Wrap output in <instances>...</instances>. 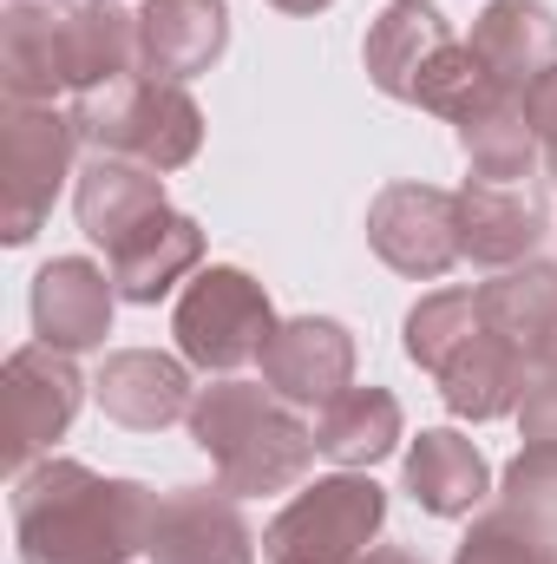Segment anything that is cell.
I'll use <instances>...</instances> for the list:
<instances>
[{
	"mask_svg": "<svg viewBox=\"0 0 557 564\" xmlns=\"http://www.w3.org/2000/svg\"><path fill=\"white\" fill-rule=\"evenodd\" d=\"M151 564H256V532L243 519V499L223 486H177L157 499Z\"/></svg>",
	"mask_w": 557,
	"mask_h": 564,
	"instance_id": "9c48e42d",
	"label": "cell"
},
{
	"mask_svg": "<svg viewBox=\"0 0 557 564\" xmlns=\"http://www.w3.org/2000/svg\"><path fill=\"white\" fill-rule=\"evenodd\" d=\"M112 289H119V302H164L177 282L190 276L197 263H204V230H197V217H184V210H157L144 230H132L112 257Z\"/></svg>",
	"mask_w": 557,
	"mask_h": 564,
	"instance_id": "ffe728a7",
	"label": "cell"
},
{
	"mask_svg": "<svg viewBox=\"0 0 557 564\" xmlns=\"http://www.w3.org/2000/svg\"><path fill=\"white\" fill-rule=\"evenodd\" d=\"M73 126L92 158H139L151 171H184L204 144V106L151 73H125L73 99Z\"/></svg>",
	"mask_w": 557,
	"mask_h": 564,
	"instance_id": "3957f363",
	"label": "cell"
},
{
	"mask_svg": "<svg viewBox=\"0 0 557 564\" xmlns=\"http://www.w3.org/2000/svg\"><path fill=\"white\" fill-rule=\"evenodd\" d=\"M230 46V0H144L139 7V73L151 79H197Z\"/></svg>",
	"mask_w": 557,
	"mask_h": 564,
	"instance_id": "9a60e30c",
	"label": "cell"
},
{
	"mask_svg": "<svg viewBox=\"0 0 557 564\" xmlns=\"http://www.w3.org/2000/svg\"><path fill=\"white\" fill-rule=\"evenodd\" d=\"M7 473L20 479L26 466L53 459V440H66V426L86 401V375L73 368L66 348H46V341H26L7 355Z\"/></svg>",
	"mask_w": 557,
	"mask_h": 564,
	"instance_id": "52a82bcc",
	"label": "cell"
},
{
	"mask_svg": "<svg viewBox=\"0 0 557 564\" xmlns=\"http://www.w3.org/2000/svg\"><path fill=\"white\" fill-rule=\"evenodd\" d=\"M505 499L525 506L532 519H545L557 532V446H525V453L505 466Z\"/></svg>",
	"mask_w": 557,
	"mask_h": 564,
	"instance_id": "83f0119b",
	"label": "cell"
},
{
	"mask_svg": "<svg viewBox=\"0 0 557 564\" xmlns=\"http://www.w3.org/2000/svg\"><path fill=\"white\" fill-rule=\"evenodd\" d=\"M452 197H459V257L479 263V270H518L551 237V204L532 184L466 177Z\"/></svg>",
	"mask_w": 557,
	"mask_h": 564,
	"instance_id": "30bf717a",
	"label": "cell"
},
{
	"mask_svg": "<svg viewBox=\"0 0 557 564\" xmlns=\"http://www.w3.org/2000/svg\"><path fill=\"white\" fill-rule=\"evenodd\" d=\"M407 492H414L419 512H433V519H466L472 506H485L492 466H485V453L459 426H426L407 446Z\"/></svg>",
	"mask_w": 557,
	"mask_h": 564,
	"instance_id": "44dd1931",
	"label": "cell"
},
{
	"mask_svg": "<svg viewBox=\"0 0 557 564\" xmlns=\"http://www.w3.org/2000/svg\"><path fill=\"white\" fill-rule=\"evenodd\" d=\"M53 73H59V93L73 99L139 73V13H125L119 0L53 7Z\"/></svg>",
	"mask_w": 557,
	"mask_h": 564,
	"instance_id": "8fae6325",
	"label": "cell"
},
{
	"mask_svg": "<svg viewBox=\"0 0 557 564\" xmlns=\"http://www.w3.org/2000/svg\"><path fill=\"white\" fill-rule=\"evenodd\" d=\"M73 210L79 230L112 257L132 230H144L164 204V171H151L139 158H86V171L73 177Z\"/></svg>",
	"mask_w": 557,
	"mask_h": 564,
	"instance_id": "e0dca14e",
	"label": "cell"
},
{
	"mask_svg": "<svg viewBox=\"0 0 557 564\" xmlns=\"http://www.w3.org/2000/svg\"><path fill=\"white\" fill-rule=\"evenodd\" d=\"M157 499L144 479H106L86 459H40L13 479L20 564H132L151 552Z\"/></svg>",
	"mask_w": 557,
	"mask_h": 564,
	"instance_id": "6da1fadb",
	"label": "cell"
},
{
	"mask_svg": "<svg viewBox=\"0 0 557 564\" xmlns=\"http://www.w3.org/2000/svg\"><path fill=\"white\" fill-rule=\"evenodd\" d=\"M479 315L505 341H518L532 355V368L557 361V263L532 257L518 270H499L492 282H479Z\"/></svg>",
	"mask_w": 557,
	"mask_h": 564,
	"instance_id": "7402d4cb",
	"label": "cell"
},
{
	"mask_svg": "<svg viewBox=\"0 0 557 564\" xmlns=\"http://www.w3.org/2000/svg\"><path fill=\"white\" fill-rule=\"evenodd\" d=\"M525 119H532V132H538V151H545V171H551L557 184V66L525 93Z\"/></svg>",
	"mask_w": 557,
	"mask_h": 564,
	"instance_id": "f1b7e54d",
	"label": "cell"
},
{
	"mask_svg": "<svg viewBox=\"0 0 557 564\" xmlns=\"http://www.w3.org/2000/svg\"><path fill=\"white\" fill-rule=\"evenodd\" d=\"M452 564H557V532L545 519H532L525 506L499 499L466 525Z\"/></svg>",
	"mask_w": 557,
	"mask_h": 564,
	"instance_id": "d4e9b609",
	"label": "cell"
},
{
	"mask_svg": "<svg viewBox=\"0 0 557 564\" xmlns=\"http://www.w3.org/2000/svg\"><path fill=\"white\" fill-rule=\"evenodd\" d=\"M368 243L374 257L407 282H439L459 263V197L439 184H387L368 204Z\"/></svg>",
	"mask_w": 557,
	"mask_h": 564,
	"instance_id": "ba28073f",
	"label": "cell"
},
{
	"mask_svg": "<svg viewBox=\"0 0 557 564\" xmlns=\"http://www.w3.org/2000/svg\"><path fill=\"white\" fill-rule=\"evenodd\" d=\"M479 289H433V295H419L414 308H407V361L426 368V375H439L472 335H479Z\"/></svg>",
	"mask_w": 557,
	"mask_h": 564,
	"instance_id": "484cf974",
	"label": "cell"
},
{
	"mask_svg": "<svg viewBox=\"0 0 557 564\" xmlns=\"http://www.w3.org/2000/svg\"><path fill=\"white\" fill-rule=\"evenodd\" d=\"M401 426H407V414H401V401L387 388H341L315 414V446L341 473H368L401 446Z\"/></svg>",
	"mask_w": 557,
	"mask_h": 564,
	"instance_id": "603a6c76",
	"label": "cell"
},
{
	"mask_svg": "<svg viewBox=\"0 0 557 564\" xmlns=\"http://www.w3.org/2000/svg\"><path fill=\"white\" fill-rule=\"evenodd\" d=\"M505 86L485 73V59L466 46V40H452L426 73H419L414 86V106L419 112H433V119H446V126H459V119H472V112H485L492 99H499Z\"/></svg>",
	"mask_w": 557,
	"mask_h": 564,
	"instance_id": "4316f807",
	"label": "cell"
},
{
	"mask_svg": "<svg viewBox=\"0 0 557 564\" xmlns=\"http://www.w3.org/2000/svg\"><path fill=\"white\" fill-rule=\"evenodd\" d=\"M73 151H79L73 112L7 99L0 112V237L13 250L33 243L40 224L53 217V197L73 177Z\"/></svg>",
	"mask_w": 557,
	"mask_h": 564,
	"instance_id": "8992f818",
	"label": "cell"
},
{
	"mask_svg": "<svg viewBox=\"0 0 557 564\" xmlns=\"http://www.w3.org/2000/svg\"><path fill=\"white\" fill-rule=\"evenodd\" d=\"M190 440L210 453L217 466V486L237 492V499H270L308 479L315 466V426L302 421L276 388L263 381H237V375H217L210 388H197L190 401Z\"/></svg>",
	"mask_w": 557,
	"mask_h": 564,
	"instance_id": "7a4b0ae2",
	"label": "cell"
},
{
	"mask_svg": "<svg viewBox=\"0 0 557 564\" xmlns=\"http://www.w3.org/2000/svg\"><path fill=\"white\" fill-rule=\"evenodd\" d=\"M263 388H276L288 408H328L341 388H354V335L335 315H295L263 348Z\"/></svg>",
	"mask_w": 557,
	"mask_h": 564,
	"instance_id": "7c38bea8",
	"label": "cell"
},
{
	"mask_svg": "<svg viewBox=\"0 0 557 564\" xmlns=\"http://www.w3.org/2000/svg\"><path fill=\"white\" fill-rule=\"evenodd\" d=\"M92 401H99L106 421L132 426V433H157L171 421H190V401H197L190 361L184 355H157V348H119V355H106V368L92 381Z\"/></svg>",
	"mask_w": 557,
	"mask_h": 564,
	"instance_id": "4fadbf2b",
	"label": "cell"
},
{
	"mask_svg": "<svg viewBox=\"0 0 557 564\" xmlns=\"http://www.w3.org/2000/svg\"><path fill=\"white\" fill-rule=\"evenodd\" d=\"M276 302L270 289L237 270V263H210L184 282L177 308H171V335H177V355L197 368V375H237L250 361H263L270 335H276Z\"/></svg>",
	"mask_w": 557,
	"mask_h": 564,
	"instance_id": "277c9868",
	"label": "cell"
},
{
	"mask_svg": "<svg viewBox=\"0 0 557 564\" xmlns=\"http://www.w3.org/2000/svg\"><path fill=\"white\" fill-rule=\"evenodd\" d=\"M446 46H452V20H446L433 0H387V7L374 13L368 40H361V59H368V79H374L387 99L414 106L419 73H426Z\"/></svg>",
	"mask_w": 557,
	"mask_h": 564,
	"instance_id": "d6986e66",
	"label": "cell"
},
{
	"mask_svg": "<svg viewBox=\"0 0 557 564\" xmlns=\"http://www.w3.org/2000/svg\"><path fill=\"white\" fill-rule=\"evenodd\" d=\"M381 525H387V492L368 473H328L263 525V564H361Z\"/></svg>",
	"mask_w": 557,
	"mask_h": 564,
	"instance_id": "5b68a950",
	"label": "cell"
},
{
	"mask_svg": "<svg viewBox=\"0 0 557 564\" xmlns=\"http://www.w3.org/2000/svg\"><path fill=\"white\" fill-rule=\"evenodd\" d=\"M26 7H73V0H26Z\"/></svg>",
	"mask_w": 557,
	"mask_h": 564,
	"instance_id": "1f68e13d",
	"label": "cell"
},
{
	"mask_svg": "<svg viewBox=\"0 0 557 564\" xmlns=\"http://www.w3.org/2000/svg\"><path fill=\"white\" fill-rule=\"evenodd\" d=\"M270 7H282V13H321V7H335V0H270Z\"/></svg>",
	"mask_w": 557,
	"mask_h": 564,
	"instance_id": "4dcf8cb0",
	"label": "cell"
},
{
	"mask_svg": "<svg viewBox=\"0 0 557 564\" xmlns=\"http://www.w3.org/2000/svg\"><path fill=\"white\" fill-rule=\"evenodd\" d=\"M466 46L505 93H532L557 66V13L545 0H485Z\"/></svg>",
	"mask_w": 557,
	"mask_h": 564,
	"instance_id": "ac0fdd59",
	"label": "cell"
},
{
	"mask_svg": "<svg viewBox=\"0 0 557 564\" xmlns=\"http://www.w3.org/2000/svg\"><path fill=\"white\" fill-rule=\"evenodd\" d=\"M452 132H459V151H466L472 177H485V184H525L538 171V158H545L532 119H525V93H499L485 112L459 119Z\"/></svg>",
	"mask_w": 557,
	"mask_h": 564,
	"instance_id": "cb8c5ba5",
	"label": "cell"
},
{
	"mask_svg": "<svg viewBox=\"0 0 557 564\" xmlns=\"http://www.w3.org/2000/svg\"><path fill=\"white\" fill-rule=\"evenodd\" d=\"M112 270H99L92 257H53L40 276H33V335L46 348H66V355H86L112 335Z\"/></svg>",
	"mask_w": 557,
	"mask_h": 564,
	"instance_id": "5bb4252c",
	"label": "cell"
},
{
	"mask_svg": "<svg viewBox=\"0 0 557 564\" xmlns=\"http://www.w3.org/2000/svg\"><path fill=\"white\" fill-rule=\"evenodd\" d=\"M439 381V401H446V414H459V421H505V414H518L525 408V388H532V355L518 348V341H505L492 322H479V335L433 375Z\"/></svg>",
	"mask_w": 557,
	"mask_h": 564,
	"instance_id": "2e32d148",
	"label": "cell"
},
{
	"mask_svg": "<svg viewBox=\"0 0 557 564\" xmlns=\"http://www.w3.org/2000/svg\"><path fill=\"white\" fill-rule=\"evenodd\" d=\"M361 564H426V558H419V552H407V545H374Z\"/></svg>",
	"mask_w": 557,
	"mask_h": 564,
	"instance_id": "f546056e",
	"label": "cell"
}]
</instances>
